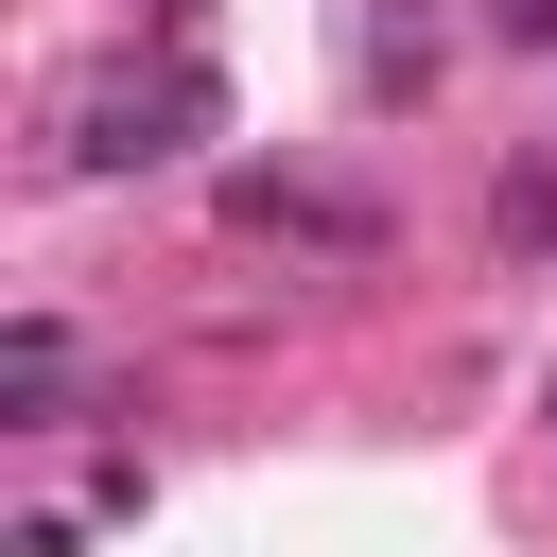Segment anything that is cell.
I'll list each match as a JSON object with an SVG mask.
<instances>
[{
    "instance_id": "obj_1",
    "label": "cell",
    "mask_w": 557,
    "mask_h": 557,
    "mask_svg": "<svg viewBox=\"0 0 557 557\" xmlns=\"http://www.w3.org/2000/svg\"><path fill=\"white\" fill-rule=\"evenodd\" d=\"M209 122H226V87H209L191 52H174L157 87H139V70H104V87H70V122H52V174H157V157H191Z\"/></svg>"
},
{
    "instance_id": "obj_2",
    "label": "cell",
    "mask_w": 557,
    "mask_h": 557,
    "mask_svg": "<svg viewBox=\"0 0 557 557\" xmlns=\"http://www.w3.org/2000/svg\"><path fill=\"white\" fill-rule=\"evenodd\" d=\"M209 209H226L244 244H278V261H313V278H383V244H400V226H383L366 191H331V174H296V157H244V174H226Z\"/></svg>"
},
{
    "instance_id": "obj_3",
    "label": "cell",
    "mask_w": 557,
    "mask_h": 557,
    "mask_svg": "<svg viewBox=\"0 0 557 557\" xmlns=\"http://www.w3.org/2000/svg\"><path fill=\"white\" fill-rule=\"evenodd\" d=\"M435 70H453L435 0H366V35H348V87H366V104H435Z\"/></svg>"
},
{
    "instance_id": "obj_4",
    "label": "cell",
    "mask_w": 557,
    "mask_h": 557,
    "mask_svg": "<svg viewBox=\"0 0 557 557\" xmlns=\"http://www.w3.org/2000/svg\"><path fill=\"white\" fill-rule=\"evenodd\" d=\"M70 418H87V400H70V331L17 313V331H0V435H70Z\"/></svg>"
},
{
    "instance_id": "obj_5",
    "label": "cell",
    "mask_w": 557,
    "mask_h": 557,
    "mask_svg": "<svg viewBox=\"0 0 557 557\" xmlns=\"http://www.w3.org/2000/svg\"><path fill=\"white\" fill-rule=\"evenodd\" d=\"M487 261L505 278H557V157H505L487 174Z\"/></svg>"
},
{
    "instance_id": "obj_6",
    "label": "cell",
    "mask_w": 557,
    "mask_h": 557,
    "mask_svg": "<svg viewBox=\"0 0 557 557\" xmlns=\"http://www.w3.org/2000/svg\"><path fill=\"white\" fill-rule=\"evenodd\" d=\"M87 522H104V505H17V522H0V557H87Z\"/></svg>"
},
{
    "instance_id": "obj_7",
    "label": "cell",
    "mask_w": 557,
    "mask_h": 557,
    "mask_svg": "<svg viewBox=\"0 0 557 557\" xmlns=\"http://www.w3.org/2000/svg\"><path fill=\"white\" fill-rule=\"evenodd\" d=\"M487 35L505 52H557V0H487Z\"/></svg>"
}]
</instances>
